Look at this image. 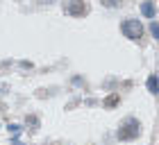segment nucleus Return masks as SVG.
I'll return each mask as SVG.
<instances>
[{
    "label": "nucleus",
    "mask_w": 159,
    "mask_h": 145,
    "mask_svg": "<svg viewBox=\"0 0 159 145\" xmlns=\"http://www.w3.org/2000/svg\"><path fill=\"white\" fill-rule=\"evenodd\" d=\"M120 30L129 41H136V39H141V34H143V25H141L139 18H127V20H123Z\"/></svg>",
    "instance_id": "f257e3e1"
},
{
    "label": "nucleus",
    "mask_w": 159,
    "mask_h": 145,
    "mask_svg": "<svg viewBox=\"0 0 159 145\" xmlns=\"http://www.w3.org/2000/svg\"><path fill=\"white\" fill-rule=\"evenodd\" d=\"M139 134H141V122L134 120V118H129L125 125L118 129V138H120V141H132V138H136Z\"/></svg>",
    "instance_id": "f03ea898"
},
{
    "label": "nucleus",
    "mask_w": 159,
    "mask_h": 145,
    "mask_svg": "<svg viewBox=\"0 0 159 145\" xmlns=\"http://www.w3.org/2000/svg\"><path fill=\"white\" fill-rule=\"evenodd\" d=\"M66 11L70 14V16L80 18V16H84V14L89 11V7H86V2H84V0H70V2H68V7H66Z\"/></svg>",
    "instance_id": "7ed1b4c3"
},
{
    "label": "nucleus",
    "mask_w": 159,
    "mask_h": 145,
    "mask_svg": "<svg viewBox=\"0 0 159 145\" xmlns=\"http://www.w3.org/2000/svg\"><path fill=\"white\" fill-rule=\"evenodd\" d=\"M148 91L152 93V95L159 93V79H157V75H150L148 77Z\"/></svg>",
    "instance_id": "20e7f679"
},
{
    "label": "nucleus",
    "mask_w": 159,
    "mask_h": 145,
    "mask_svg": "<svg viewBox=\"0 0 159 145\" xmlns=\"http://www.w3.org/2000/svg\"><path fill=\"white\" fill-rule=\"evenodd\" d=\"M141 11H143V16H146V18H155V5L152 2H143L141 5Z\"/></svg>",
    "instance_id": "39448f33"
},
{
    "label": "nucleus",
    "mask_w": 159,
    "mask_h": 145,
    "mask_svg": "<svg viewBox=\"0 0 159 145\" xmlns=\"http://www.w3.org/2000/svg\"><path fill=\"white\" fill-rule=\"evenodd\" d=\"M100 2H102L105 7H111V9H114V7H120L123 5V0H100Z\"/></svg>",
    "instance_id": "423d86ee"
},
{
    "label": "nucleus",
    "mask_w": 159,
    "mask_h": 145,
    "mask_svg": "<svg viewBox=\"0 0 159 145\" xmlns=\"http://www.w3.org/2000/svg\"><path fill=\"white\" fill-rule=\"evenodd\" d=\"M105 104H107V107H114V104H118V95H109V98L105 100Z\"/></svg>",
    "instance_id": "0eeeda50"
},
{
    "label": "nucleus",
    "mask_w": 159,
    "mask_h": 145,
    "mask_svg": "<svg viewBox=\"0 0 159 145\" xmlns=\"http://www.w3.org/2000/svg\"><path fill=\"white\" fill-rule=\"evenodd\" d=\"M150 32L155 34V39H159V23H155V20H152V23H150Z\"/></svg>",
    "instance_id": "6e6552de"
}]
</instances>
